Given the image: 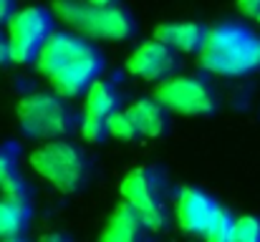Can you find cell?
Listing matches in <instances>:
<instances>
[{"instance_id": "cell-20", "label": "cell", "mask_w": 260, "mask_h": 242, "mask_svg": "<svg viewBox=\"0 0 260 242\" xmlns=\"http://www.w3.org/2000/svg\"><path fill=\"white\" fill-rule=\"evenodd\" d=\"M79 131H81V136L86 139L88 144H101V142L109 139V121L84 114V119L79 124Z\"/></svg>"}, {"instance_id": "cell-16", "label": "cell", "mask_w": 260, "mask_h": 242, "mask_svg": "<svg viewBox=\"0 0 260 242\" xmlns=\"http://www.w3.org/2000/svg\"><path fill=\"white\" fill-rule=\"evenodd\" d=\"M28 222H30V207L25 199L0 197V240L20 237Z\"/></svg>"}, {"instance_id": "cell-5", "label": "cell", "mask_w": 260, "mask_h": 242, "mask_svg": "<svg viewBox=\"0 0 260 242\" xmlns=\"http://www.w3.org/2000/svg\"><path fill=\"white\" fill-rule=\"evenodd\" d=\"M5 36L10 43V58L15 63H36L41 48L53 36V13L41 5L15 10V15L8 20Z\"/></svg>"}, {"instance_id": "cell-2", "label": "cell", "mask_w": 260, "mask_h": 242, "mask_svg": "<svg viewBox=\"0 0 260 242\" xmlns=\"http://www.w3.org/2000/svg\"><path fill=\"white\" fill-rule=\"evenodd\" d=\"M51 13L81 33V38L93 41H126L134 36L137 23L121 5H91L81 0H53Z\"/></svg>"}, {"instance_id": "cell-10", "label": "cell", "mask_w": 260, "mask_h": 242, "mask_svg": "<svg viewBox=\"0 0 260 242\" xmlns=\"http://www.w3.org/2000/svg\"><path fill=\"white\" fill-rule=\"evenodd\" d=\"M177 68V53L159 41H147L126 58V71L144 81H167Z\"/></svg>"}, {"instance_id": "cell-18", "label": "cell", "mask_w": 260, "mask_h": 242, "mask_svg": "<svg viewBox=\"0 0 260 242\" xmlns=\"http://www.w3.org/2000/svg\"><path fill=\"white\" fill-rule=\"evenodd\" d=\"M205 242H235V217L228 210H217L210 227L205 230Z\"/></svg>"}, {"instance_id": "cell-14", "label": "cell", "mask_w": 260, "mask_h": 242, "mask_svg": "<svg viewBox=\"0 0 260 242\" xmlns=\"http://www.w3.org/2000/svg\"><path fill=\"white\" fill-rule=\"evenodd\" d=\"M129 116L134 119L137 129L142 136H162L167 131V124H170V116H167V109H162L154 98H139L134 101L132 106H126Z\"/></svg>"}, {"instance_id": "cell-21", "label": "cell", "mask_w": 260, "mask_h": 242, "mask_svg": "<svg viewBox=\"0 0 260 242\" xmlns=\"http://www.w3.org/2000/svg\"><path fill=\"white\" fill-rule=\"evenodd\" d=\"M235 242H260V217L245 215L235 220Z\"/></svg>"}, {"instance_id": "cell-7", "label": "cell", "mask_w": 260, "mask_h": 242, "mask_svg": "<svg viewBox=\"0 0 260 242\" xmlns=\"http://www.w3.org/2000/svg\"><path fill=\"white\" fill-rule=\"evenodd\" d=\"M101 71H104V53L86 41L79 48V53L71 58V63L66 68H61L56 76H51V86H53L56 96H61L66 101L79 98L99 81Z\"/></svg>"}, {"instance_id": "cell-3", "label": "cell", "mask_w": 260, "mask_h": 242, "mask_svg": "<svg viewBox=\"0 0 260 242\" xmlns=\"http://www.w3.org/2000/svg\"><path fill=\"white\" fill-rule=\"evenodd\" d=\"M30 166L38 177L51 182L63 194H76L91 182L93 164L74 142H46L30 154Z\"/></svg>"}, {"instance_id": "cell-26", "label": "cell", "mask_w": 260, "mask_h": 242, "mask_svg": "<svg viewBox=\"0 0 260 242\" xmlns=\"http://www.w3.org/2000/svg\"><path fill=\"white\" fill-rule=\"evenodd\" d=\"M38 242H74L69 235H61V232H51V235H43Z\"/></svg>"}, {"instance_id": "cell-15", "label": "cell", "mask_w": 260, "mask_h": 242, "mask_svg": "<svg viewBox=\"0 0 260 242\" xmlns=\"http://www.w3.org/2000/svg\"><path fill=\"white\" fill-rule=\"evenodd\" d=\"M119 103H121V96H119L116 86H114L111 81L99 79L86 91V101H84V109H86V111H84V114L109 121L116 111H121Z\"/></svg>"}, {"instance_id": "cell-9", "label": "cell", "mask_w": 260, "mask_h": 242, "mask_svg": "<svg viewBox=\"0 0 260 242\" xmlns=\"http://www.w3.org/2000/svg\"><path fill=\"white\" fill-rule=\"evenodd\" d=\"M220 204L197 187H182L174 197V217L177 225L189 235H205Z\"/></svg>"}, {"instance_id": "cell-8", "label": "cell", "mask_w": 260, "mask_h": 242, "mask_svg": "<svg viewBox=\"0 0 260 242\" xmlns=\"http://www.w3.org/2000/svg\"><path fill=\"white\" fill-rule=\"evenodd\" d=\"M124 204H129L137 215L152 212L167 204V177L157 166H137L119 184Z\"/></svg>"}, {"instance_id": "cell-25", "label": "cell", "mask_w": 260, "mask_h": 242, "mask_svg": "<svg viewBox=\"0 0 260 242\" xmlns=\"http://www.w3.org/2000/svg\"><path fill=\"white\" fill-rule=\"evenodd\" d=\"M8 61H13L10 58V43H8V36L0 30V66L8 63Z\"/></svg>"}, {"instance_id": "cell-22", "label": "cell", "mask_w": 260, "mask_h": 242, "mask_svg": "<svg viewBox=\"0 0 260 242\" xmlns=\"http://www.w3.org/2000/svg\"><path fill=\"white\" fill-rule=\"evenodd\" d=\"M139 217H142V225L147 227V232H159L170 220V210H167V204H162V207H157L152 212H144Z\"/></svg>"}, {"instance_id": "cell-24", "label": "cell", "mask_w": 260, "mask_h": 242, "mask_svg": "<svg viewBox=\"0 0 260 242\" xmlns=\"http://www.w3.org/2000/svg\"><path fill=\"white\" fill-rule=\"evenodd\" d=\"M15 15V0H0V23H8Z\"/></svg>"}, {"instance_id": "cell-27", "label": "cell", "mask_w": 260, "mask_h": 242, "mask_svg": "<svg viewBox=\"0 0 260 242\" xmlns=\"http://www.w3.org/2000/svg\"><path fill=\"white\" fill-rule=\"evenodd\" d=\"M91 5H116V0H86Z\"/></svg>"}, {"instance_id": "cell-19", "label": "cell", "mask_w": 260, "mask_h": 242, "mask_svg": "<svg viewBox=\"0 0 260 242\" xmlns=\"http://www.w3.org/2000/svg\"><path fill=\"white\" fill-rule=\"evenodd\" d=\"M109 136L121 139V142H134V139H139L142 134H139L134 119L129 116V111L121 109V111H116V114L109 119Z\"/></svg>"}, {"instance_id": "cell-28", "label": "cell", "mask_w": 260, "mask_h": 242, "mask_svg": "<svg viewBox=\"0 0 260 242\" xmlns=\"http://www.w3.org/2000/svg\"><path fill=\"white\" fill-rule=\"evenodd\" d=\"M3 242H25L23 237H13V240H3Z\"/></svg>"}, {"instance_id": "cell-17", "label": "cell", "mask_w": 260, "mask_h": 242, "mask_svg": "<svg viewBox=\"0 0 260 242\" xmlns=\"http://www.w3.org/2000/svg\"><path fill=\"white\" fill-rule=\"evenodd\" d=\"M0 197H8V199L28 197V184H25L15 159L5 149H0Z\"/></svg>"}, {"instance_id": "cell-23", "label": "cell", "mask_w": 260, "mask_h": 242, "mask_svg": "<svg viewBox=\"0 0 260 242\" xmlns=\"http://www.w3.org/2000/svg\"><path fill=\"white\" fill-rule=\"evenodd\" d=\"M235 3H238V10H240L243 15H248V18H255V20H258L260 0H235Z\"/></svg>"}, {"instance_id": "cell-12", "label": "cell", "mask_w": 260, "mask_h": 242, "mask_svg": "<svg viewBox=\"0 0 260 242\" xmlns=\"http://www.w3.org/2000/svg\"><path fill=\"white\" fill-rule=\"evenodd\" d=\"M210 36V28L202 23H165L157 25L154 41L165 43L174 53H200L205 41Z\"/></svg>"}, {"instance_id": "cell-6", "label": "cell", "mask_w": 260, "mask_h": 242, "mask_svg": "<svg viewBox=\"0 0 260 242\" xmlns=\"http://www.w3.org/2000/svg\"><path fill=\"white\" fill-rule=\"evenodd\" d=\"M154 101L182 116H210L217 109V93L212 83L200 76H172L157 83Z\"/></svg>"}, {"instance_id": "cell-11", "label": "cell", "mask_w": 260, "mask_h": 242, "mask_svg": "<svg viewBox=\"0 0 260 242\" xmlns=\"http://www.w3.org/2000/svg\"><path fill=\"white\" fill-rule=\"evenodd\" d=\"M86 41L81 36H74V33H53L48 38V43L41 48L38 58H36V68L43 74V76H56L61 68H66L71 63V58L79 53V48L84 46Z\"/></svg>"}, {"instance_id": "cell-29", "label": "cell", "mask_w": 260, "mask_h": 242, "mask_svg": "<svg viewBox=\"0 0 260 242\" xmlns=\"http://www.w3.org/2000/svg\"><path fill=\"white\" fill-rule=\"evenodd\" d=\"M258 23H260V15H258Z\"/></svg>"}, {"instance_id": "cell-13", "label": "cell", "mask_w": 260, "mask_h": 242, "mask_svg": "<svg viewBox=\"0 0 260 242\" xmlns=\"http://www.w3.org/2000/svg\"><path fill=\"white\" fill-rule=\"evenodd\" d=\"M99 242H147V227L142 225V217L121 202L111 212Z\"/></svg>"}, {"instance_id": "cell-1", "label": "cell", "mask_w": 260, "mask_h": 242, "mask_svg": "<svg viewBox=\"0 0 260 242\" xmlns=\"http://www.w3.org/2000/svg\"><path fill=\"white\" fill-rule=\"evenodd\" d=\"M197 58L215 76H250L260 71V36L243 23H220L210 28Z\"/></svg>"}, {"instance_id": "cell-4", "label": "cell", "mask_w": 260, "mask_h": 242, "mask_svg": "<svg viewBox=\"0 0 260 242\" xmlns=\"http://www.w3.org/2000/svg\"><path fill=\"white\" fill-rule=\"evenodd\" d=\"M18 126L23 136L38 142H61L79 126L71 103L56 93H30L18 101Z\"/></svg>"}]
</instances>
